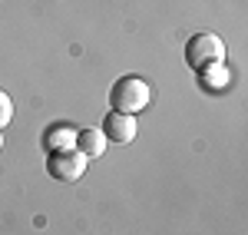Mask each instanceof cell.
<instances>
[{"label":"cell","mask_w":248,"mask_h":235,"mask_svg":"<svg viewBox=\"0 0 248 235\" xmlns=\"http://www.w3.org/2000/svg\"><path fill=\"white\" fill-rule=\"evenodd\" d=\"M10 119H14V103H10V93L0 90V129L10 126Z\"/></svg>","instance_id":"6"},{"label":"cell","mask_w":248,"mask_h":235,"mask_svg":"<svg viewBox=\"0 0 248 235\" xmlns=\"http://www.w3.org/2000/svg\"><path fill=\"white\" fill-rule=\"evenodd\" d=\"M106 142H109V139L103 136V129H93V126L77 133V146H79V153H83L86 159H99L103 153H106Z\"/></svg>","instance_id":"5"},{"label":"cell","mask_w":248,"mask_h":235,"mask_svg":"<svg viewBox=\"0 0 248 235\" xmlns=\"http://www.w3.org/2000/svg\"><path fill=\"white\" fill-rule=\"evenodd\" d=\"M0 146H3V136H0Z\"/></svg>","instance_id":"7"},{"label":"cell","mask_w":248,"mask_h":235,"mask_svg":"<svg viewBox=\"0 0 248 235\" xmlns=\"http://www.w3.org/2000/svg\"><path fill=\"white\" fill-rule=\"evenodd\" d=\"M149 99H153V90H149L146 79H139V77L116 79L113 90H109V103H113V110H116V113H129V116H136L139 110H146Z\"/></svg>","instance_id":"1"},{"label":"cell","mask_w":248,"mask_h":235,"mask_svg":"<svg viewBox=\"0 0 248 235\" xmlns=\"http://www.w3.org/2000/svg\"><path fill=\"white\" fill-rule=\"evenodd\" d=\"M86 162L90 159L83 156L79 149H53L50 159H46V172L57 182H77L86 172Z\"/></svg>","instance_id":"3"},{"label":"cell","mask_w":248,"mask_h":235,"mask_svg":"<svg viewBox=\"0 0 248 235\" xmlns=\"http://www.w3.org/2000/svg\"><path fill=\"white\" fill-rule=\"evenodd\" d=\"M225 60V43L215 37V33H195L186 43V63L192 70H209L215 63Z\"/></svg>","instance_id":"2"},{"label":"cell","mask_w":248,"mask_h":235,"mask_svg":"<svg viewBox=\"0 0 248 235\" xmlns=\"http://www.w3.org/2000/svg\"><path fill=\"white\" fill-rule=\"evenodd\" d=\"M136 133H139V126H136V116L129 113H109V116L103 119V136L116 142V146H126V142H133Z\"/></svg>","instance_id":"4"}]
</instances>
